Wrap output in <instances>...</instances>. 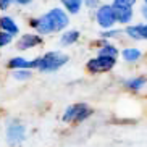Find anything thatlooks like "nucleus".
Here are the masks:
<instances>
[{
  "mask_svg": "<svg viewBox=\"0 0 147 147\" xmlns=\"http://www.w3.org/2000/svg\"><path fill=\"white\" fill-rule=\"evenodd\" d=\"M69 23L68 15L61 8H52L49 10L45 15H42L37 20L31 21V26L36 28L39 34H50V32H58L63 31Z\"/></svg>",
  "mask_w": 147,
  "mask_h": 147,
  "instance_id": "f257e3e1",
  "label": "nucleus"
},
{
  "mask_svg": "<svg viewBox=\"0 0 147 147\" xmlns=\"http://www.w3.org/2000/svg\"><path fill=\"white\" fill-rule=\"evenodd\" d=\"M95 20H97L100 28H104V29H112L113 24L118 23L113 5H102V7H99L97 15H95Z\"/></svg>",
  "mask_w": 147,
  "mask_h": 147,
  "instance_id": "20e7f679",
  "label": "nucleus"
},
{
  "mask_svg": "<svg viewBox=\"0 0 147 147\" xmlns=\"http://www.w3.org/2000/svg\"><path fill=\"white\" fill-rule=\"evenodd\" d=\"M115 63H117V58L99 55L87 61V69L91 73H105V71H110L115 66Z\"/></svg>",
  "mask_w": 147,
  "mask_h": 147,
  "instance_id": "39448f33",
  "label": "nucleus"
},
{
  "mask_svg": "<svg viewBox=\"0 0 147 147\" xmlns=\"http://www.w3.org/2000/svg\"><path fill=\"white\" fill-rule=\"evenodd\" d=\"M63 7L66 8V11L71 15H76L81 11L82 8V0H61Z\"/></svg>",
  "mask_w": 147,
  "mask_h": 147,
  "instance_id": "4468645a",
  "label": "nucleus"
},
{
  "mask_svg": "<svg viewBox=\"0 0 147 147\" xmlns=\"http://www.w3.org/2000/svg\"><path fill=\"white\" fill-rule=\"evenodd\" d=\"M141 13H142L144 20H146V21H147V5H144L142 8H141Z\"/></svg>",
  "mask_w": 147,
  "mask_h": 147,
  "instance_id": "4be33fe9",
  "label": "nucleus"
},
{
  "mask_svg": "<svg viewBox=\"0 0 147 147\" xmlns=\"http://www.w3.org/2000/svg\"><path fill=\"white\" fill-rule=\"evenodd\" d=\"M11 40H13V36H11V34L5 32V31H2V32H0V49L5 47V45H7V44H10Z\"/></svg>",
  "mask_w": 147,
  "mask_h": 147,
  "instance_id": "f3484780",
  "label": "nucleus"
},
{
  "mask_svg": "<svg viewBox=\"0 0 147 147\" xmlns=\"http://www.w3.org/2000/svg\"><path fill=\"white\" fill-rule=\"evenodd\" d=\"M11 2H15V0H0V10H7L11 5Z\"/></svg>",
  "mask_w": 147,
  "mask_h": 147,
  "instance_id": "412c9836",
  "label": "nucleus"
},
{
  "mask_svg": "<svg viewBox=\"0 0 147 147\" xmlns=\"http://www.w3.org/2000/svg\"><path fill=\"white\" fill-rule=\"evenodd\" d=\"M40 42H42V39H40L39 34H23L16 44V49L18 50H28L31 47L39 45Z\"/></svg>",
  "mask_w": 147,
  "mask_h": 147,
  "instance_id": "6e6552de",
  "label": "nucleus"
},
{
  "mask_svg": "<svg viewBox=\"0 0 147 147\" xmlns=\"http://www.w3.org/2000/svg\"><path fill=\"white\" fill-rule=\"evenodd\" d=\"M8 68L11 69H26V68H31V61H28L26 58H23V57H15L11 60L8 61Z\"/></svg>",
  "mask_w": 147,
  "mask_h": 147,
  "instance_id": "ddd939ff",
  "label": "nucleus"
},
{
  "mask_svg": "<svg viewBox=\"0 0 147 147\" xmlns=\"http://www.w3.org/2000/svg\"><path fill=\"white\" fill-rule=\"evenodd\" d=\"M91 115H92V110L86 104H74L65 110L63 120L68 121V123H81V121L87 120Z\"/></svg>",
  "mask_w": 147,
  "mask_h": 147,
  "instance_id": "7ed1b4c3",
  "label": "nucleus"
},
{
  "mask_svg": "<svg viewBox=\"0 0 147 147\" xmlns=\"http://www.w3.org/2000/svg\"><path fill=\"white\" fill-rule=\"evenodd\" d=\"M24 136H26V128L18 123V121H11L8 126H7V141H8L11 146H18L24 141Z\"/></svg>",
  "mask_w": 147,
  "mask_h": 147,
  "instance_id": "423d86ee",
  "label": "nucleus"
},
{
  "mask_svg": "<svg viewBox=\"0 0 147 147\" xmlns=\"http://www.w3.org/2000/svg\"><path fill=\"white\" fill-rule=\"evenodd\" d=\"M126 34L131 39L136 40H147V23H139V24H131L126 28Z\"/></svg>",
  "mask_w": 147,
  "mask_h": 147,
  "instance_id": "0eeeda50",
  "label": "nucleus"
},
{
  "mask_svg": "<svg viewBox=\"0 0 147 147\" xmlns=\"http://www.w3.org/2000/svg\"><path fill=\"white\" fill-rule=\"evenodd\" d=\"M113 5L115 8V13H117V20L121 24H128V23L133 20V7H123V5Z\"/></svg>",
  "mask_w": 147,
  "mask_h": 147,
  "instance_id": "1a4fd4ad",
  "label": "nucleus"
},
{
  "mask_svg": "<svg viewBox=\"0 0 147 147\" xmlns=\"http://www.w3.org/2000/svg\"><path fill=\"white\" fill-rule=\"evenodd\" d=\"M0 28H2V31H5V32H8V34H11V36H15L18 31H20L18 24L13 21V18H10V16L0 18Z\"/></svg>",
  "mask_w": 147,
  "mask_h": 147,
  "instance_id": "9d476101",
  "label": "nucleus"
},
{
  "mask_svg": "<svg viewBox=\"0 0 147 147\" xmlns=\"http://www.w3.org/2000/svg\"><path fill=\"white\" fill-rule=\"evenodd\" d=\"M146 82H147L146 76H138V78L128 79V81L125 82V86L128 87V89H131V91H139V89H142V87L146 86Z\"/></svg>",
  "mask_w": 147,
  "mask_h": 147,
  "instance_id": "f8f14e48",
  "label": "nucleus"
},
{
  "mask_svg": "<svg viewBox=\"0 0 147 147\" xmlns=\"http://www.w3.org/2000/svg\"><path fill=\"white\" fill-rule=\"evenodd\" d=\"M66 63H68V55L53 50V52H49L44 57H40V63L37 69L42 73H52V71L60 69L61 66H65Z\"/></svg>",
  "mask_w": 147,
  "mask_h": 147,
  "instance_id": "f03ea898",
  "label": "nucleus"
},
{
  "mask_svg": "<svg viewBox=\"0 0 147 147\" xmlns=\"http://www.w3.org/2000/svg\"><path fill=\"white\" fill-rule=\"evenodd\" d=\"M118 34H120V31L110 29V31H104V32H102V37H115V36H118Z\"/></svg>",
  "mask_w": 147,
  "mask_h": 147,
  "instance_id": "aec40b11",
  "label": "nucleus"
},
{
  "mask_svg": "<svg viewBox=\"0 0 147 147\" xmlns=\"http://www.w3.org/2000/svg\"><path fill=\"white\" fill-rule=\"evenodd\" d=\"M144 2H146V5H147V0H144Z\"/></svg>",
  "mask_w": 147,
  "mask_h": 147,
  "instance_id": "393cba45",
  "label": "nucleus"
},
{
  "mask_svg": "<svg viewBox=\"0 0 147 147\" xmlns=\"http://www.w3.org/2000/svg\"><path fill=\"white\" fill-rule=\"evenodd\" d=\"M115 5H123V7H133L136 3V0H113Z\"/></svg>",
  "mask_w": 147,
  "mask_h": 147,
  "instance_id": "6ab92c4d",
  "label": "nucleus"
},
{
  "mask_svg": "<svg viewBox=\"0 0 147 147\" xmlns=\"http://www.w3.org/2000/svg\"><path fill=\"white\" fill-rule=\"evenodd\" d=\"M78 39H79V31L73 29V31H66L65 34H61L60 42L63 44V45H71V44H74Z\"/></svg>",
  "mask_w": 147,
  "mask_h": 147,
  "instance_id": "2eb2a0df",
  "label": "nucleus"
},
{
  "mask_svg": "<svg viewBox=\"0 0 147 147\" xmlns=\"http://www.w3.org/2000/svg\"><path fill=\"white\" fill-rule=\"evenodd\" d=\"M99 55H104V57H112V58H117V57H118V49L115 47V45H112V44H107V45H104V47L100 49Z\"/></svg>",
  "mask_w": 147,
  "mask_h": 147,
  "instance_id": "dca6fc26",
  "label": "nucleus"
},
{
  "mask_svg": "<svg viewBox=\"0 0 147 147\" xmlns=\"http://www.w3.org/2000/svg\"><path fill=\"white\" fill-rule=\"evenodd\" d=\"M15 2H16V3H20V5H28L31 0H15Z\"/></svg>",
  "mask_w": 147,
  "mask_h": 147,
  "instance_id": "5701e85b",
  "label": "nucleus"
},
{
  "mask_svg": "<svg viewBox=\"0 0 147 147\" xmlns=\"http://www.w3.org/2000/svg\"><path fill=\"white\" fill-rule=\"evenodd\" d=\"M87 2H89V3H92V2H97V0H87Z\"/></svg>",
  "mask_w": 147,
  "mask_h": 147,
  "instance_id": "b1692460",
  "label": "nucleus"
},
{
  "mask_svg": "<svg viewBox=\"0 0 147 147\" xmlns=\"http://www.w3.org/2000/svg\"><path fill=\"white\" fill-rule=\"evenodd\" d=\"M121 55H123L125 61H128V63H134V61H138L139 58L142 57V52H141L139 49H136V47H128V49H125V50L121 52Z\"/></svg>",
  "mask_w": 147,
  "mask_h": 147,
  "instance_id": "9b49d317",
  "label": "nucleus"
},
{
  "mask_svg": "<svg viewBox=\"0 0 147 147\" xmlns=\"http://www.w3.org/2000/svg\"><path fill=\"white\" fill-rule=\"evenodd\" d=\"M13 76L16 79H28L31 76V73L28 71V69H18L16 73H13Z\"/></svg>",
  "mask_w": 147,
  "mask_h": 147,
  "instance_id": "a211bd4d",
  "label": "nucleus"
}]
</instances>
